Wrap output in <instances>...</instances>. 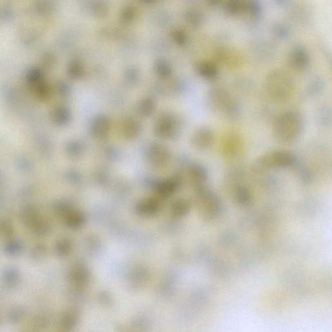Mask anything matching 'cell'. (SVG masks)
<instances>
[{"label":"cell","mask_w":332,"mask_h":332,"mask_svg":"<svg viewBox=\"0 0 332 332\" xmlns=\"http://www.w3.org/2000/svg\"><path fill=\"white\" fill-rule=\"evenodd\" d=\"M242 147V141L236 134L228 133L222 139L221 152L226 158L236 157L241 152Z\"/></svg>","instance_id":"5b68a950"},{"label":"cell","mask_w":332,"mask_h":332,"mask_svg":"<svg viewBox=\"0 0 332 332\" xmlns=\"http://www.w3.org/2000/svg\"><path fill=\"white\" fill-rule=\"evenodd\" d=\"M176 126L175 120L173 118H169V116H163L157 123V132L159 135L169 136L175 133Z\"/></svg>","instance_id":"9c48e42d"},{"label":"cell","mask_w":332,"mask_h":332,"mask_svg":"<svg viewBox=\"0 0 332 332\" xmlns=\"http://www.w3.org/2000/svg\"><path fill=\"white\" fill-rule=\"evenodd\" d=\"M198 72L202 78L207 80H213L218 74L217 66L212 62L201 63L198 67Z\"/></svg>","instance_id":"8fae6325"},{"label":"cell","mask_w":332,"mask_h":332,"mask_svg":"<svg viewBox=\"0 0 332 332\" xmlns=\"http://www.w3.org/2000/svg\"><path fill=\"white\" fill-rule=\"evenodd\" d=\"M92 129H93L94 135L96 136H98V137H104L109 131V122L106 118H99L94 122Z\"/></svg>","instance_id":"7c38bea8"},{"label":"cell","mask_w":332,"mask_h":332,"mask_svg":"<svg viewBox=\"0 0 332 332\" xmlns=\"http://www.w3.org/2000/svg\"><path fill=\"white\" fill-rule=\"evenodd\" d=\"M297 164V158L287 150H274L261 156L254 162L255 171H265L269 169L289 168Z\"/></svg>","instance_id":"277c9868"},{"label":"cell","mask_w":332,"mask_h":332,"mask_svg":"<svg viewBox=\"0 0 332 332\" xmlns=\"http://www.w3.org/2000/svg\"><path fill=\"white\" fill-rule=\"evenodd\" d=\"M208 100L211 109L227 120L236 121L240 117V105L226 90L219 87L211 89Z\"/></svg>","instance_id":"3957f363"},{"label":"cell","mask_w":332,"mask_h":332,"mask_svg":"<svg viewBox=\"0 0 332 332\" xmlns=\"http://www.w3.org/2000/svg\"><path fill=\"white\" fill-rule=\"evenodd\" d=\"M320 122L324 124H327L331 122V111L328 108L324 107L320 111Z\"/></svg>","instance_id":"2e32d148"},{"label":"cell","mask_w":332,"mask_h":332,"mask_svg":"<svg viewBox=\"0 0 332 332\" xmlns=\"http://www.w3.org/2000/svg\"><path fill=\"white\" fill-rule=\"evenodd\" d=\"M149 159L155 166H163L168 160V153L164 147L155 146L151 147L149 153Z\"/></svg>","instance_id":"ba28073f"},{"label":"cell","mask_w":332,"mask_h":332,"mask_svg":"<svg viewBox=\"0 0 332 332\" xmlns=\"http://www.w3.org/2000/svg\"><path fill=\"white\" fill-rule=\"evenodd\" d=\"M298 175L300 179L303 182H305V183L309 182L312 178L311 171H310L309 169L305 168V167H301V168H299Z\"/></svg>","instance_id":"e0dca14e"},{"label":"cell","mask_w":332,"mask_h":332,"mask_svg":"<svg viewBox=\"0 0 332 332\" xmlns=\"http://www.w3.org/2000/svg\"><path fill=\"white\" fill-rule=\"evenodd\" d=\"M154 109V103L150 100H146L142 102L140 106V111L144 115H149Z\"/></svg>","instance_id":"9a60e30c"},{"label":"cell","mask_w":332,"mask_h":332,"mask_svg":"<svg viewBox=\"0 0 332 332\" xmlns=\"http://www.w3.org/2000/svg\"><path fill=\"white\" fill-rule=\"evenodd\" d=\"M304 129V120L295 111L279 114L272 125V133L278 142L288 144L298 139Z\"/></svg>","instance_id":"6da1fadb"},{"label":"cell","mask_w":332,"mask_h":332,"mask_svg":"<svg viewBox=\"0 0 332 332\" xmlns=\"http://www.w3.org/2000/svg\"><path fill=\"white\" fill-rule=\"evenodd\" d=\"M265 87L268 96L274 102H286L293 95L294 90L293 79L286 72L274 70L267 75Z\"/></svg>","instance_id":"7a4b0ae2"},{"label":"cell","mask_w":332,"mask_h":332,"mask_svg":"<svg viewBox=\"0 0 332 332\" xmlns=\"http://www.w3.org/2000/svg\"><path fill=\"white\" fill-rule=\"evenodd\" d=\"M214 134L208 127H202L194 132L192 138L193 146L199 150H206L212 146Z\"/></svg>","instance_id":"8992f818"},{"label":"cell","mask_w":332,"mask_h":332,"mask_svg":"<svg viewBox=\"0 0 332 332\" xmlns=\"http://www.w3.org/2000/svg\"><path fill=\"white\" fill-rule=\"evenodd\" d=\"M190 174L193 181L199 188L204 186L206 180H207V171L203 166L199 164H193L190 168Z\"/></svg>","instance_id":"30bf717a"},{"label":"cell","mask_w":332,"mask_h":332,"mask_svg":"<svg viewBox=\"0 0 332 332\" xmlns=\"http://www.w3.org/2000/svg\"><path fill=\"white\" fill-rule=\"evenodd\" d=\"M139 128V125L137 124L136 121L133 120L127 121L126 124L124 125L125 133L130 137H132V136L133 137L138 133Z\"/></svg>","instance_id":"5bb4252c"},{"label":"cell","mask_w":332,"mask_h":332,"mask_svg":"<svg viewBox=\"0 0 332 332\" xmlns=\"http://www.w3.org/2000/svg\"><path fill=\"white\" fill-rule=\"evenodd\" d=\"M236 198L237 202L242 205H246L250 201L251 199V195H250L249 191L245 187H239L237 189L236 192Z\"/></svg>","instance_id":"4fadbf2b"},{"label":"cell","mask_w":332,"mask_h":332,"mask_svg":"<svg viewBox=\"0 0 332 332\" xmlns=\"http://www.w3.org/2000/svg\"><path fill=\"white\" fill-rule=\"evenodd\" d=\"M289 64L293 69L302 71L308 67L309 59L304 50L296 49L289 57Z\"/></svg>","instance_id":"52a82bcc"}]
</instances>
